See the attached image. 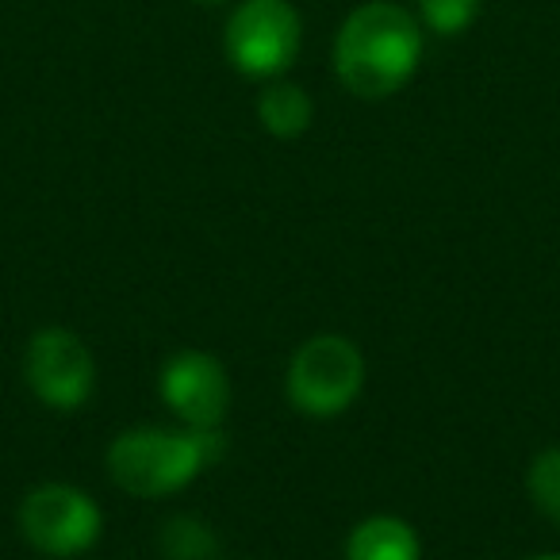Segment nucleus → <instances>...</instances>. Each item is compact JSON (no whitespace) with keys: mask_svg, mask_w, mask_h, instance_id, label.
Returning <instances> with one entry per match:
<instances>
[{"mask_svg":"<svg viewBox=\"0 0 560 560\" xmlns=\"http://www.w3.org/2000/svg\"><path fill=\"white\" fill-rule=\"evenodd\" d=\"M335 78L358 101H388L422 62V24L396 0H365L335 35Z\"/></svg>","mask_w":560,"mask_h":560,"instance_id":"obj_1","label":"nucleus"},{"mask_svg":"<svg viewBox=\"0 0 560 560\" xmlns=\"http://www.w3.org/2000/svg\"><path fill=\"white\" fill-rule=\"evenodd\" d=\"M223 457V430L135 427L108 445V476L135 499H165Z\"/></svg>","mask_w":560,"mask_h":560,"instance_id":"obj_2","label":"nucleus"},{"mask_svg":"<svg viewBox=\"0 0 560 560\" xmlns=\"http://www.w3.org/2000/svg\"><path fill=\"white\" fill-rule=\"evenodd\" d=\"M304 47V20L292 0H242L226 16L223 50L226 62L254 81L289 73Z\"/></svg>","mask_w":560,"mask_h":560,"instance_id":"obj_3","label":"nucleus"},{"mask_svg":"<svg viewBox=\"0 0 560 560\" xmlns=\"http://www.w3.org/2000/svg\"><path fill=\"white\" fill-rule=\"evenodd\" d=\"M289 404L307 419H338L365 388V353L342 335H315L289 361Z\"/></svg>","mask_w":560,"mask_h":560,"instance_id":"obj_4","label":"nucleus"},{"mask_svg":"<svg viewBox=\"0 0 560 560\" xmlns=\"http://www.w3.org/2000/svg\"><path fill=\"white\" fill-rule=\"evenodd\" d=\"M104 514L73 483H39L20 503V534L43 557H81L101 541Z\"/></svg>","mask_w":560,"mask_h":560,"instance_id":"obj_5","label":"nucleus"},{"mask_svg":"<svg viewBox=\"0 0 560 560\" xmlns=\"http://www.w3.org/2000/svg\"><path fill=\"white\" fill-rule=\"evenodd\" d=\"M24 381L50 411H78L96 388V361L73 330L43 327L24 350Z\"/></svg>","mask_w":560,"mask_h":560,"instance_id":"obj_6","label":"nucleus"},{"mask_svg":"<svg viewBox=\"0 0 560 560\" xmlns=\"http://www.w3.org/2000/svg\"><path fill=\"white\" fill-rule=\"evenodd\" d=\"M162 404L192 430H219L231 411V376L211 353L180 350L162 365Z\"/></svg>","mask_w":560,"mask_h":560,"instance_id":"obj_7","label":"nucleus"},{"mask_svg":"<svg viewBox=\"0 0 560 560\" xmlns=\"http://www.w3.org/2000/svg\"><path fill=\"white\" fill-rule=\"evenodd\" d=\"M346 560H422V541L411 522L396 514H373L350 529Z\"/></svg>","mask_w":560,"mask_h":560,"instance_id":"obj_8","label":"nucleus"},{"mask_svg":"<svg viewBox=\"0 0 560 560\" xmlns=\"http://www.w3.org/2000/svg\"><path fill=\"white\" fill-rule=\"evenodd\" d=\"M257 119L272 139H300V135L312 127L315 119V104L296 81L272 78L265 81L261 96H257Z\"/></svg>","mask_w":560,"mask_h":560,"instance_id":"obj_9","label":"nucleus"},{"mask_svg":"<svg viewBox=\"0 0 560 560\" xmlns=\"http://www.w3.org/2000/svg\"><path fill=\"white\" fill-rule=\"evenodd\" d=\"M158 552L165 560H219L223 541L200 514H170L158 526Z\"/></svg>","mask_w":560,"mask_h":560,"instance_id":"obj_10","label":"nucleus"},{"mask_svg":"<svg viewBox=\"0 0 560 560\" xmlns=\"http://www.w3.org/2000/svg\"><path fill=\"white\" fill-rule=\"evenodd\" d=\"M526 488L534 506L560 529V445H549L534 457L526 472Z\"/></svg>","mask_w":560,"mask_h":560,"instance_id":"obj_11","label":"nucleus"},{"mask_svg":"<svg viewBox=\"0 0 560 560\" xmlns=\"http://www.w3.org/2000/svg\"><path fill=\"white\" fill-rule=\"evenodd\" d=\"M483 0H419V24L422 32H434L442 39L460 35L476 24Z\"/></svg>","mask_w":560,"mask_h":560,"instance_id":"obj_12","label":"nucleus"},{"mask_svg":"<svg viewBox=\"0 0 560 560\" xmlns=\"http://www.w3.org/2000/svg\"><path fill=\"white\" fill-rule=\"evenodd\" d=\"M192 4H203V9H215V4H226V0H192Z\"/></svg>","mask_w":560,"mask_h":560,"instance_id":"obj_13","label":"nucleus"},{"mask_svg":"<svg viewBox=\"0 0 560 560\" xmlns=\"http://www.w3.org/2000/svg\"><path fill=\"white\" fill-rule=\"evenodd\" d=\"M529 560H560V552H537V557H529Z\"/></svg>","mask_w":560,"mask_h":560,"instance_id":"obj_14","label":"nucleus"}]
</instances>
